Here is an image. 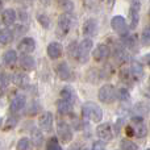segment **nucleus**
<instances>
[{
	"mask_svg": "<svg viewBox=\"0 0 150 150\" xmlns=\"http://www.w3.org/2000/svg\"><path fill=\"white\" fill-rule=\"evenodd\" d=\"M82 113L84 117L93 122H100L103 119V111L101 108L93 101H86L82 107Z\"/></svg>",
	"mask_w": 150,
	"mask_h": 150,
	"instance_id": "obj_1",
	"label": "nucleus"
},
{
	"mask_svg": "<svg viewBox=\"0 0 150 150\" xmlns=\"http://www.w3.org/2000/svg\"><path fill=\"white\" fill-rule=\"evenodd\" d=\"M93 46V42L91 38H84L78 44V50H76V57L75 59L80 63H86L88 61V55L91 53V49Z\"/></svg>",
	"mask_w": 150,
	"mask_h": 150,
	"instance_id": "obj_2",
	"label": "nucleus"
},
{
	"mask_svg": "<svg viewBox=\"0 0 150 150\" xmlns=\"http://www.w3.org/2000/svg\"><path fill=\"white\" fill-rule=\"evenodd\" d=\"M98 98L101 103L111 104L117 99V91L112 84H104L100 87L98 92Z\"/></svg>",
	"mask_w": 150,
	"mask_h": 150,
	"instance_id": "obj_3",
	"label": "nucleus"
},
{
	"mask_svg": "<svg viewBox=\"0 0 150 150\" xmlns=\"http://www.w3.org/2000/svg\"><path fill=\"white\" fill-rule=\"evenodd\" d=\"M111 26H112V29H113V30L121 37H125L128 34V32H129V26H128L127 21H125V18L122 17V16H120V15L113 16V17H112Z\"/></svg>",
	"mask_w": 150,
	"mask_h": 150,
	"instance_id": "obj_4",
	"label": "nucleus"
},
{
	"mask_svg": "<svg viewBox=\"0 0 150 150\" xmlns=\"http://www.w3.org/2000/svg\"><path fill=\"white\" fill-rule=\"evenodd\" d=\"M55 71H57V75L59 76L61 80H65V82H73V80L75 79L74 71L71 70L70 66H69L66 62H61L59 65H57Z\"/></svg>",
	"mask_w": 150,
	"mask_h": 150,
	"instance_id": "obj_5",
	"label": "nucleus"
},
{
	"mask_svg": "<svg viewBox=\"0 0 150 150\" xmlns=\"http://www.w3.org/2000/svg\"><path fill=\"white\" fill-rule=\"evenodd\" d=\"M130 127H132L136 137H138V138L146 137V134H148V128H146L142 117H133L132 122H130Z\"/></svg>",
	"mask_w": 150,
	"mask_h": 150,
	"instance_id": "obj_6",
	"label": "nucleus"
},
{
	"mask_svg": "<svg viewBox=\"0 0 150 150\" xmlns=\"http://www.w3.org/2000/svg\"><path fill=\"white\" fill-rule=\"evenodd\" d=\"M71 25H73V20L70 17V13H62L58 17V33L61 36H66L70 32Z\"/></svg>",
	"mask_w": 150,
	"mask_h": 150,
	"instance_id": "obj_7",
	"label": "nucleus"
},
{
	"mask_svg": "<svg viewBox=\"0 0 150 150\" xmlns=\"http://www.w3.org/2000/svg\"><path fill=\"white\" fill-rule=\"evenodd\" d=\"M96 134L101 141L107 142L113 138V130H112V125L109 122H103V124L98 125L96 128Z\"/></svg>",
	"mask_w": 150,
	"mask_h": 150,
	"instance_id": "obj_8",
	"label": "nucleus"
},
{
	"mask_svg": "<svg viewBox=\"0 0 150 150\" xmlns=\"http://www.w3.org/2000/svg\"><path fill=\"white\" fill-rule=\"evenodd\" d=\"M57 132H58V137L61 138V141L63 142H70L73 140V132H71V128L67 122L65 121H58L57 125Z\"/></svg>",
	"mask_w": 150,
	"mask_h": 150,
	"instance_id": "obj_9",
	"label": "nucleus"
},
{
	"mask_svg": "<svg viewBox=\"0 0 150 150\" xmlns=\"http://www.w3.org/2000/svg\"><path fill=\"white\" fill-rule=\"evenodd\" d=\"M109 55H111V49H109V46H107L104 44H99L92 52V57L96 62H101V61L108 59Z\"/></svg>",
	"mask_w": 150,
	"mask_h": 150,
	"instance_id": "obj_10",
	"label": "nucleus"
},
{
	"mask_svg": "<svg viewBox=\"0 0 150 150\" xmlns=\"http://www.w3.org/2000/svg\"><path fill=\"white\" fill-rule=\"evenodd\" d=\"M99 30V24L95 18H88L84 24H83V34H84L87 38L91 37H95L98 34Z\"/></svg>",
	"mask_w": 150,
	"mask_h": 150,
	"instance_id": "obj_11",
	"label": "nucleus"
},
{
	"mask_svg": "<svg viewBox=\"0 0 150 150\" xmlns=\"http://www.w3.org/2000/svg\"><path fill=\"white\" fill-rule=\"evenodd\" d=\"M17 47L24 55H30V53H33L36 49V41L32 37H25L20 41Z\"/></svg>",
	"mask_w": 150,
	"mask_h": 150,
	"instance_id": "obj_12",
	"label": "nucleus"
},
{
	"mask_svg": "<svg viewBox=\"0 0 150 150\" xmlns=\"http://www.w3.org/2000/svg\"><path fill=\"white\" fill-rule=\"evenodd\" d=\"M140 0H133L132 5H130V28L134 29L138 25V20H140Z\"/></svg>",
	"mask_w": 150,
	"mask_h": 150,
	"instance_id": "obj_13",
	"label": "nucleus"
},
{
	"mask_svg": "<svg viewBox=\"0 0 150 150\" xmlns=\"http://www.w3.org/2000/svg\"><path fill=\"white\" fill-rule=\"evenodd\" d=\"M25 104H26V98L23 93H17V95H15V98L12 99V101H11L9 111L12 112V113H17V112H20L21 109L25 107Z\"/></svg>",
	"mask_w": 150,
	"mask_h": 150,
	"instance_id": "obj_14",
	"label": "nucleus"
},
{
	"mask_svg": "<svg viewBox=\"0 0 150 150\" xmlns=\"http://www.w3.org/2000/svg\"><path fill=\"white\" fill-rule=\"evenodd\" d=\"M38 125L42 130L50 132L53 128V113L52 112H44L38 119Z\"/></svg>",
	"mask_w": 150,
	"mask_h": 150,
	"instance_id": "obj_15",
	"label": "nucleus"
},
{
	"mask_svg": "<svg viewBox=\"0 0 150 150\" xmlns=\"http://www.w3.org/2000/svg\"><path fill=\"white\" fill-rule=\"evenodd\" d=\"M46 52H47L49 58H52V59H58V58L62 55L63 47L59 42H50V44L47 45Z\"/></svg>",
	"mask_w": 150,
	"mask_h": 150,
	"instance_id": "obj_16",
	"label": "nucleus"
},
{
	"mask_svg": "<svg viewBox=\"0 0 150 150\" xmlns=\"http://www.w3.org/2000/svg\"><path fill=\"white\" fill-rule=\"evenodd\" d=\"M129 71H130V75L133 76L134 80H138L144 76V67L140 62H137V61H132Z\"/></svg>",
	"mask_w": 150,
	"mask_h": 150,
	"instance_id": "obj_17",
	"label": "nucleus"
},
{
	"mask_svg": "<svg viewBox=\"0 0 150 150\" xmlns=\"http://www.w3.org/2000/svg\"><path fill=\"white\" fill-rule=\"evenodd\" d=\"M73 105L74 103H70L67 100H63V99H59L57 101V109H58V113L61 115H67L73 111Z\"/></svg>",
	"mask_w": 150,
	"mask_h": 150,
	"instance_id": "obj_18",
	"label": "nucleus"
},
{
	"mask_svg": "<svg viewBox=\"0 0 150 150\" xmlns=\"http://www.w3.org/2000/svg\"><path fill=\"white\" fill-rule=\"evenodd\" d=\"M16 17H17V16H16V12L13 9H5V11H3V13H1V21H3V24L7 26L12 25L16 21Z\"/></svg>",
	"mask_w": 150,
	"mask_h": 150,
	"instance_id": "obj_19",
	"label": "nucleus"
},
{
	"mask_svg": "<svg viewBox=\"0 0 150 150\" xmlns=\"http://www.w3.org/2000/svg\"><path fill=\"white\" fill-rule=\"evenodd\" d=\"M13 83H15L16 86H18V87H23L25 88L26 86L29 84V78L26 74H23V73H16L13 75Z\"/></svg>",
	"mask_w": 150,
	"mask_h": 150,
	"instance_id": "obj_20",
	"label": "nucleus"
},
{
	"mask_svg": "<svg viewBox=\"0 0 150 150\" xmlns=\"http://www.w3.org/2000/svg\"><path fill=\"white\" fill-rule=\"evenodd\" d=\"M13 41V33L11 29L4 28L0 30V44L3 45H9Z\"/></svg>",
	"mask_w": 150,
	"mask_h": 150,
	"instance_id": "obj_21",
	"label": "nucleus"
},
{
	"mask_svg": "<svg viewBox=\"0 0 150 150\" xmlns=\"http://www.w3.org/2000/svg\"><path fill=\"white\" fill-rule=\"evenodd\" d=\"M3 62L7 66H12L17 62V54H16L15 50H8L3 54Z\"/></svg>",
	"mask_w": 150,
	"mask_h": 150,
	"instance_id": "obj_22",
	"label": "nucleus"
},
{
	"mask_svg": "<svg viewBox=\"0 0 150 150\" xmlns=\"http://www.w3.org/2000/svg\"><path fill=\"white\" fill-rule=\"evenodd\" d=\"M20 65L24 70H33L34 66H36V62H34L33 57H30V55H23L20 58Z\"/></svg>",
	"mask_w": 150,
	"mask_h": 150,
	"instance_id": "obj_23",
	"label": "nucleus"
},
{
	"mask_svg": "<svg viewBox=\"0 0 150 150\" xmlns=\"http://www.w3.org/2000/svg\"><path fill=\"white\" fill-rule=\"evenodd\" d=\"M57 4H58V8L63 11V13L73 12L75 8L74 1H71V0H57Z\"/></svg>",
	"mask_w": 150,
	"mask_h": 150,
	"instance_id": "obj_24",
	"label": "nucleus"
},
{
	"mask_svg": "<svg viewBox=\"0 0 150 150\" xmlns=\"http://www.w3.org/2000/svg\"><path fill=\"white\" fill-rule=\"evenodd\" d=\"M61 99L63 100H67L70 103H74L75 100V92L71 87H65L62 91H61Z\"/></svg>",
	"mask_w": 150,
	"mask_h": 150,
	"instance_id": "obj_25",
	"label": "nucleus"
},
{
	"mask_svg": "<svg viewBox=\"0 0 150 150\" xmlns=\"http://www.w3.org/2000/svg\"><path fill=\"white\" fill-rule=\"evenodd\" d=\"M9 83H11V75H8L7 73L0 75V93H3L4 91H7Z\"/></svg>",
	"mask_w": 150,
	"mask_h": 150,
	"instance_id": "obj_26",
	"label": "nucleus"
},
{
	"mask_svg": "<svg viewBox=\"0 0 150 150\" xmlns=\"http://www.w3.org/2000/svg\"><path fill=\"white\" fill-rule=\"evenodd\" d=\"M32 141H33V144L36 146H41L44 144V136L38 129L32 130Z\"/></svg>",
	"mask_w": 150,
	"mask_h": 150,
	"instance_id": "obj_27",
	"label": "nucleus"
},
{
	"mask_svg": "<svg viewBox=\"0 0 150 150\" xmlns=\"http://www.w3.org/2000/svg\"><path fill=\"white\" fill-rule=\"evenodd\" d=\"M17 150H32V141L28 140V138H21L17 142V146H16Z\"/></svg>",
	"mask_w": 150,
	"mask_h": 150,
	"instance_id": "obj_28",
	"label": "nucleus"
},
{
	"mask_svg": "<svg viewBox=\"0 0 150 150\" xmlns=\"http://www.w3.org/2000/svg\"><path fill=\"white\" fill-rule=\"evenodd\" d=\"M37 21L41 24L42 28L49 29V26H50V18H49V16L44 15V13H40V15H37Z\"/></svg>",
	"mask_w": 150,
	"mask_h": 150,
	"instance_id": "obj_29",
	"label": "nucleus"
},
{
	"mask_svg": "<svg viewBox=\"0 0 150 150\" xmlns=\"http://www.w3.org/2000/svg\"><path fill=\"white\" fill-rule=\"evenodd\" d=\"M120 146H121L122 150H137L138 149L137 145L130 140H122L121 142H120Z\"/></svg>",
	"mask_w": 150,
	"mask_h": 150,
	"instance_id": "obj_30",
	"label": "nucleus"
},
{
	"mask_svg": "<svg viewBox=\"0 0 150 150\" xmlns=\"http://www.w3.org/2000/svg\"><path fill=\"white\" fill-rule=\"evenodd\" d=\"M46 150H62V148H61V145H59L57 138L53 137V138H50L49 142H47Z\"/></svg>",
	"mask_w": 150,
	"mask_h": 150,
	"instance_id": "obj_31",
	"label": "nucleus"
},
{
	"mask_svg": "<svg viewBox=\"0 0 150 150\" xmlns=\"http://www.w3.org/2000/svg\"><path fill=\"white\" fill-rule=\"evenodd\" d=\"M117 99H120L121 101H128L130 99L129 91H128L127 88H120V90H117Z\"/></svg>",
	"mask_w": 150,
	"mask_h": 150,
	"instance_id": "obj_32",
	"label": "nucleus"
},
{
	"mask_svg": "<svg viewBox=\"0 0 150 150\" xmlns=\"http://www.w3.org/2000/svg\"><path fill=\"white\" fill-rule=\"evenodd\" d=\"M116 58L119 61H122V62H124V61H127L128 59L127 52H125L122 47H117V49H116Z\"/></svg>",
	"mask_w": 150,
	"mask_h": 150,
	"instance_id": "obj_33",
	"label": "nucleus"
},
{
	"mask_svg": "<svg viewBox=\"0 0 150 150\" xmlns=\"http://www.w3.org/2000/svg\"><path fill=\"white\" fill-rule=\"evenodd\" d=\"M142 42L150 44V25H146L142 30Z\"/></svg>",
	"mask_w": 150,
	"mask_h": 150,
	"instance_id": "obj_34",
	"label": "nucleus"
},
{
	"mask_svg": "<svg viewBox=\"0 0 150 150\" xmlns=\"http://www.w3.org/2000/svg\"><path fill=\"white\" fill-rule=\"evenodd\" d=\"M76 50H78V44L76 42H71V44L69 45V49H67L69 57H73L75 59V57H76Z\"/></svg>",
	"mask_w": 150,
	"mask_h": 150,
	"instance_id": "obj_35",
	"label": "nucleus"
},
{
	"mask_svg": "<svg viewBox=\"0 0 150 150\" xmlns=\"http://www.w3.org/2000/svg\"><path fill=\"white\" fill-rule=\"evenodd\" d=\"M92 150H107L104 141H96V142H93Z\"/></svg>",
	"mask_w": 150,
	"mask_h": 150,
	"instance_id": "obj_36",
	"label": "nucleus"
},
{
	"mask_svg": "<svg viewBox=\"0 0 150 150\" xmlns=\"http://www.w3.org/2000/svg\"><path fill=\"white\" fill-rule=\"evenodd\" d=\"M16 125V120L15 119H9L8 120V127L7 128H13Z\"/></svg>",
	"mask_w": 150,
	"mask_h": 150,
	"instance_id": "obj_37",
	"label": "nucleus"
},
{
	"mask_svg": "<svg viewBox=\"0 0 150 150\" xmlns=\"http://www.w3.org/2000/svg\"><path fill=\"white\" fill-rule=\"evenodd\" d=\"M108 4H109V5L113 4V0H108Z\"/></svg>",
	"mask_w": 150,
	"mask_h": 150,
	"instance_id": "obj_38",
	"label": "nucleus"
},
{
	"mask_svg": "<svg viewBox=\"0 0 150 150\" xmlns=\"http://www.w3.org/2000/svg\"><path fill=\"white\" fill-rule=\"evenodd\" d=\"M1 8H3V3H1V0H0V11H1Z\"/></svg>",
	"mask_w": 150,
	"mask_h": 150,
	"instance_id": "obj_39",
	"label": "nucleus"
},
{
	"mask_svg": "<svg viewBox=\"0 0 150 150\" xmlns=\"http://www.w3.org/2000/svg\"><path fill=\"white\" fill-rule=\"evenodd\" d=\"M149 17H150V9H149Z\"/></svg>",
	"mask_w": 150,
	"mask_h": 150,
	"instance_id": "obj_40",
	"label": "nucleus"
},
{
	"mask_svg": "<svg viewBox=\"0 0 150 150\" xmlns=\"http://www.w3.org/2000/svg\"><path fill=\"white\" fill-rule=\"evenodd\" d=\"M149 86H150V78H149Z\"/></svg>",
	"mask_w": 150,
	"mask_h": 150,
	"instance_id": "obj_41",
	"label": "nucleus"
},
{
	"mask_svg": "<svg viewBox=\"0 0 150 150\" xmlns=\"http://www.w3.org/2000/svg\"><path fill=\"white\" fill-rule=\"evenodd\" d=\"M84 150H90V149H84Z\"/></svg>",
	"mask_w": 150,
	"mask_h": 150,
	"instance_id": "obj_42",
	"label": "nucleus"
},
{
	"mask_svg": "<svg viewBox=\"0 0 150 150\" xmlns=\"http://www.w3.org/2000/svg\"><path fill=\"white\" fill-rule=\"evenodd\" d=\"M146 150H150V149H146Z\"/></svg>",
	"mask_w": 150,
	"mask_h": 150,
	"instance_id": "obj_43",
	"label": "nucleus"
}]
</instances>
